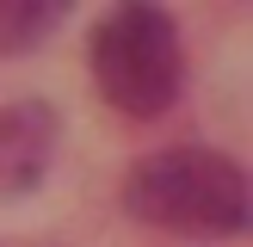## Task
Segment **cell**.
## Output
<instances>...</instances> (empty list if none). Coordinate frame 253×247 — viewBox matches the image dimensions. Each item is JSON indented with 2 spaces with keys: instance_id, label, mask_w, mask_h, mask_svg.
I'll return each mask as SVG.
<instances>
[{
  "instance_id": "3957f363",
  "label": "cell",
  "mask_w": 253,
  "mask_h": 247,
  "mask_svg": "<svg viewBox=\"0 0 253 247\" xmlns=\"http://www.w3.org/2000/svg\"><path fill=\"white\" fill-rule=\"evenodd\" d=\"M62 148V124L43 99H12L0 111V192H31Z\"/></svg>"
},
{
  "instance_id": "7a4b0ae2",
  "label": "cell",
  "mask_w": 253,
  "mask_h": 247,
  "mask_svg": "<svg viewBox=\"0 0 253 247\" xmlns=\"http://www.w3.org/2000/svg\"><path fill=\"white\" fill-rule=\"evenodd\" d=\"M179 74H185L179 25L161 6L130 0L93 25V81L105 105L130 111V118H161L179 99Z\"/></svg>"
},
{
  "instance_id": "277c9868",
  "label": "cell",
  "mask_w": 253,
  "mask_h": 247,
  "mask_svg": "<svg viewBox=\"0 0 253 247\" xmlns=\"http://www.w3.org/2000/svg\"><path fill=\"white\" fill-rule=\"evenodd\" d=\"M62 19H68L62 0H0V56H25V49H37Z\"/></svg>"
},
{
  "instance_id": "6da1fadb",
  "label": "cell",
  "mask_w": 253,
  "mask_h": 247,
  "mask_svg": "<svg viewBox=\"0 0 253 247\" xmlns=\"http://www.w3.org/2000/svg\"><path fill=\"white\" fill-rule=\"evenodd\" d=\"M124 210L148 229L173 235H241L247 229V173L216 148H161V155L136 161L124 179Z\"/></svg>"
}]
</instances>
